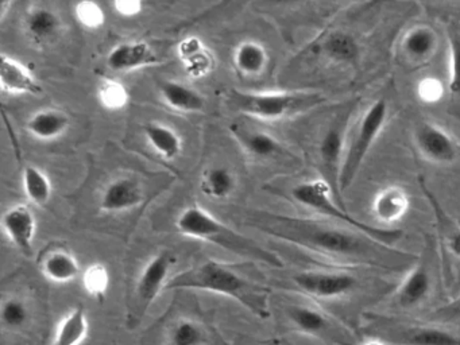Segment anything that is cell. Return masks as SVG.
Masks as SVG:
<instances>
[{
  "label": "cell",
  "mask_w": 460,
  "mask_h": 345,
  "mask_svg": "<svg viewBox=\"0 0 460 345\" xmlns=\"http://www.w3.org/2000/svg\"><path fill=\"white\" fill-rule=\"evenodd\" d=\"M90 331L84 306L72 309L58 323L52 345H80L87 339Z\"/></svg>",
  "instance_id": "484cf974"
},
{
  "label": "cell",
  "mask_w": 460,
  "mask_h": 345,
  "mask_svg": "<svg viewBox=\"0 0 460 345\" xmlns=\"http://www.w3.org/2000/svg\"><path fill=\"white\" fill-rule=\"evenodd\" d=\"M71 127V116L60 108H44L36 111L26 121V129L31 137L42 142L58 139Z\"/></svg>",
  "instance_id": "44dd1931"
},
{
  "label": "cell",
  "mask_w": 460,
  "mask_h": 345,
  "mask_svg": "<svg viewBox=\"0 0 460 345\" xmlns=\"http://www.w3.org/2000/svg\"><path fill=\"white\" fill-rule=\"evenodd\" d=\"M433 318L443 323H460V296L449 304L438 307Z\"/></svg>",
  "instance_id": "f35d334b"
},
{
  "label": "cell",
  "mask_w": 460,
  "mask_h": 345,
  "mask_svg": "<svg viewBox=\"0 0 460 345\" xmlns=\"http://www.w3.org/2000/svg\"><path fill=\"white\" fill-rule=\"evenodd\" d=\"M409 197L402 189L387 188L382 190L374 201L373 210L379 221L384 223H394L401 220L408 212Z\"/></svg>",
  "instance_id": "83f0119b"
},
{
  "label": "cell",
  "mask_w": 460,
  "mask_h": 345,
  "mask_svg": "<svg viewBox=\"0 0 460 345\" xmlns=\"http://www.w3.org/2000/svg\"><path fill=\"white\" fill-rule=\"evenodd\" d=\"M75 18L88 30H98L106 23V13L99 3L79 2L75 5Z\"/></svg>",
  "instance_id": "e575fe53"
},
{
  "label": "cell",
  "mask_w": 460,
  "mask_h": 345,
  "mask_svg": "<svg viewBox=\"0 0 460 345\" xmlns=\"http://www.w3.org/2000/svg\"><path fill=\"white\" fill-rule=\"evenodd\" d=\"M2 228L21 252L31 255L36 237L37 221L29 205L17 204L9 208L2 216Z\"/></svg>",
  "instance_id": "5bb4252c"
},
{
  "label": "cell",
  "mask_w": 460,
  "mask_h": 345,
  "mask_svg": "<svg viewBox=\"0 0 460 345\" xmlns=\"http://www.w3.org/2000/svg\"><path fill=\"white\" fill-rule=\"evenodd\" d=\"M98 99L106 110L120 111L130 102V93L120 81L104 78L98 86Z\"/></svg>",
  "instance_id": "d6a6232c"
},
{
  "label": "cell",
  "mask_w": 460,
  "mask_h": 345,
  "mask_svg": "<svg viewBox=\"0 0 460 345\" xmlns=\"http://www.w3.org/2000/svg\"><path fill=\"white\" fill-rule=\"evenodd\" d=\"M160 94L166 105L179 112H201L206 107L203 94L181 81H163L160 84Z\"/></svg>",
  "instance_id": "603a6c76"
},
{
  "label": "cell",
  "mask_w": 460,
  "mask_h": 345,
  "mask_svg": "<svg viewBox=\"0 0 460 345\" xmlns=\"http://www.w3.org/2000/svg\"><path fill=\"white\" fill-rule=\"evenodd\" d=\"M365 345H386L384 341H381V340L373 339L370 340V341L366 342Z\"/></svg>",
  "instance_id": "7bdbcfd3"
},
{
  "label": "cell",
  "mask_w": 460,
  "mask_h": 345,
  "mask_svg": "<svg viewBox=\"0 0 460 345\" xmlns=\"http://www.w3.org/2000/svg\"><path fill=\"white\" fill-rule=\"evenodd\" d=\"M0 86L4 93L9 94H40L41 84L36 75L22 62L6 53L0 57Z\"/></svg>",
  "instance_id": "ac0fdd59"
},
{
  "label": "cell",
  "mask_w": 460,
  "mask_h": 345,
  "mask_svg": "<svg viewBox=\"0 0 460 345\" xmlns=\"http://www.w3.org/2000/svg\"><path fill=\"white\" fill-rule=\"evenodd\" d=\"M443 85L440 81L433 77L424 78L419 84V96L420 99L424 100L425 102H436L443 96Z\"/></svg>",
  "instance_id": "74e56055"
},
{
  "label": "cell",
  "mask_w": 460,
  "mask_h": 345,
  "mask_svg": "<svg viewBox=\"0 0 460 345\" xmlns=\"http://www.w3.org/2000/svg\"><path fill=\"white\" fill-rule=\"evenodd\" d=\"M386 102L376 100L373 105L368 107L365 115L360 119L355 128L354 135L344 151L343 162L341 169V191L346 190L354 182L363 161L367 156L371 146L376 142V137L381 134L387 119Z\"/></svg>",
  "instance_id": "52a82bcc"
},
{
  "label": "cell",
  "mask_w": 460,
  "mask_h": 345,
  "mask_svg": "<svg viewBox=\"0 0 460 345\" xmlns=\"http://www.w3.org/2000/svg\"><path fill=\"white\" fill-rule=\"evenodd\" d=\"M144 188L130 175L115 178L102 191L99 208L102 212L119 213L133 209L144 201Z\"/></svg>",
  "instance_id": "9a60e30c"
},
{
  "label": "cell",
  "mask_w": 460,
  "mask_h": 345,
  "mask_svg": "<svg viewBox=\"0 0 460 345\" xmlns=\"http://www.w3.org/2000/svg\"><path fill=\"white\" fill-rule=\"evenodd\" d=\"M144 135L150 147L166 161H173L182 153V139L179 132L160 121H149L144 126Z\"/></svg>",
  "instance_id": "cb8c5ba5"
},
{
  "label": "cell",
  "mask_w": 460,
  "mask_h": 345,
  "mask_svg": "<svg viewBox=\"0 0 460 345\" xmlns=\"http://www.w3.org/2000/svg\"><path fill=\"white\" fill-rule=\"evenodd\" d=\"M249 224L277 239L322 253L328 258L341 259L351 263L392 267L390 261L394 256H408L370 239L360 232L347 231L306 218L257 210L250 215Z\"/></svg>",
  "instance_id": "6da1fadb"
},
{
  "label": "cell",
  "mask_w": 460,
  "mask_h": 345,
  "mask_svg": "<svg viewBox=\"0 0 460 345\" xmlns=\"http://www.w3.org/2000/svg\"><path fill=\"white\" fill-rule=\"evenodd\" d=\"M349 111L341 112L335 120L330 124L324 137H322L320 142L319 154L320 162H322L323 172H324V181L332 190L335 201L338 202L339 207L347 209L344 207L343 191L341 188V162H343V140H344V128H346L347 119L349 116Z\"/></svg>",
  "instance_id": "8fae6325"
},
{
  "label": "cell",
  "mask_w": 460,
  "mask_h": 345,
  "mask_svg": "<svg viewBox=\"0 0 460 345\" xmlns=\"http://www.w3.org/2000/svg\"><path fill=\"white\" fill-rule=\"evenodd\" d=\"M158 64H160V57L145 40L119 43L111 49L107 56V65L110 69L118 73L131 72L141 67L155 66Z\"/></svg>",
  "instance_id": "2e32d148"
},
{
  "label": "cell",
  "mask_w": 460,
  "mask_h": 345,
  "mask_svg": "<svg viewBox=\"0 0 460 345\" xmlns=\"http://www.w3.org/2000/svg\"><path fill=\"white\" fill-rule=\"evenodd\" d=\"M142 345H230L200 309L172 307L142 339Z\"/></svg>",
  "instance_id": "277c9868"
},
{
  "label": "cell",
  "mask_w": 460,
  "mask_h": 345,
  "mask_svg": "<svg viewBox=\"0 0 460 345\" xmlns=\"http://www.w3.org/2000/svg\"><path fill=\"white\" fill-rule=\"evenodd\" d=\"M258 345H289L287 342L282 341V340H270V341L261 342Z\"/></svg>",
  "instance_id": "b9f144b4"
},
{
  "label": "cell",
  "mask_w": 460,
  "mask_h": 345,
  "mask_svg": "<svg viewBox=\"0 0 460 345\" xmlns=\"http://www.w3.org/2000/svg\"><path fill=\"white\" fill-rule=\"evenodd\" d=\"M39 264L42 275L50 282H74L82 274L79 261L66 248H49L40 258Z\"/></svg>",
  "instance_id": "ffe728a7"
},
{
  "label": "cell",
  "mask_w": 460,
  "mask_h": 345,
  "mask_svg": "<svg viewBox=\"0 0 460 345\" xmlns=\"http://www.w3.org/2000/svg\"><path fill=\"white\" fill-rule=\"evenodd\" d=\"M171 290H203L220 294L239 302L255 317L262 320L270 317V288L236 264L208 259L172 277L165 286V291Z\"/></svg>",
  "instance_id": "7a4b0ae2"
},
{
  "label": "cell",
  "mask_w": 460,
  "mask_h": 345,
  "mask_svg": "<svg viewBox=\"0 0 460 345\" xmlns=\"http://www.w3.org/2000/svg\"><path fill=\"white\" fill-rule=\"evenodd\" d=\"M403 53L413 61H425L438 48V35L430 27L417 26L409 30L402 38Z\"/></svg>",
  "instance_id": "f1b7e54d"
},
{
  "label": "cell",
  "mask_w": 460,
  "mask_h": 345,
  "mask_svg": "<svg viewBox=\"0 0 460 345\" xmlns=\"http://www.w3.org/2000/svg\"><path fill=\"white\" fill-rule=\"evenodd\" d=\"M34 310L31 302L20 294L4 296L0 304V323L10 334H26L33 329Z\"/></svg>",
  "instance_id": "d6986e66"
},
{
  "label": "cell",
  "mask_w": 460,
  "mask_h": 345,
  "mask_svg": "<svg viewBox=\"0 0 460 345\" xmlns=\"http://www.w3.org/2000/svg\"><path fill=\"white\" fill-rule=\"evenodd\" d=\"M231 131L235 134L236 139L242 147L255 158H271L281 154L282 147L273 135L263 131H247L239 126H231Z\"/></svg>",
  "instance_id": "4316f807"
},
{
  "label": "cell",
  "mask_w": 460,
  "mask_h": 345,
  "mask_svg": "<svg viewBox=\"0 0 460 345\" xmlns=\"http://www.w3.org/2000/svg\"><path fill=\"white\" fill-rule=\"evenodd\" d=\"M367 336L394 345H460V336L432 325H411L386 318H370Z\"/></svg>",
  "instance_id": "9c48e42d"
},
{
  "label": "cell",
  "mask_w": 460,
  "mask_h": 345,
  "mask_svg": "<svg viewBox=\"0 0 460 345\" xmlns=\"http://www.w3.org/2000/svg\"><path fill=\"white\" fill-rule=\"evenodd\" d=\"M26 37L37 48L52 45L64 31V21L49 5L34 4L23 18Z\"/></svg>",
  "instance_id": "4fadbf2b"
},
{
  "label": "cell",
  "mask_w": 460,
  "mask_h": 345,
  "mask_svg": "<svg viewBox=\"0 0 460 345\" xmlns=\"http://www.w3.org/2000/svg\"><path fill=\"white\" fill-rule=\"evenodd\" d=\"M236 186L235 174L225 166L209 167L201 175V190L214 199H228L233 196Z\"/></svg>",
  "instance_id": "f546056e"
},
{
  "label": "cell",
  "mask_w": 460,
  "mask_h": 345,
  "mask_svg": "<svg viewBox=\"0 0 460 345\" xmlns=\"http://www.w3.org/2000/svg\"><path fill=\"white\" fill-rule=\"evenodd\" d=\"M22 186L29 201L39 207H44L52 199L53 186L49 177L33 164L23 167Z\"/></svg>",
  "instance_id": "1f68e13d"
},
{
  "label": "cell",
  "mask_w": 460,
  "mask_h": 345,
  "mask_svg": "<svg viewBox=\"0 0 460 345\" xmlns=\"http://www.w3.org/2000/svg\"><path fill=\"white\" fill-rule=\"evenodd\" d=\"M448 247L454 255L460 258V228L455 229L448 237Z\"/></svg>",
  "instance_id": "60d3db41"
},
{
  "label": "cell",
  "mask_w": 460,
  "mask_h": 345,
  "mask_svg": "<svg viewBox=\"0 0 460 345\" xmlns=\"http://www.w3.org/2000/svg\"><path fill=\"white\" fill-rule=\"evenodd\" d=\"M174 263H176V256L173 253L169 251H161L142 269L134 286L130 302L128 304L126 323L128 329L138 326L161 291H165L166 283L171 279L169 272Z\"/></svg>",
  "instance_id": "ba28073f"
},
{
  "label": "cell",
  "mask_w": 460,
  "mask_h": 345,
  "mask_svg": "<svg viewBox=\"0 0 460 345\" xmlns=\"http://www.w3.org/2000/svg\"><path fill=\"white\" fill-rule=\"evenodd\" d=\"M292 197L304 207L320 213V215L328 216L341 221L347 226H351L360 234H366L370 239L381 243V244L392 247L402 237L403 232L397 228H382V226H373L370 224L363 223L358 218L352 217L347 209L339 207L335 201L332 190L324 180L309 181L292 189Z\"/></svg>",
  "instance_id": "8992f818"
},
{
  "label": "cell",
  "mask_w": 460,
  "mask_h": 345,
  "mask_svg": "<svg viewBox=\"0 0 460 345\" xmlns=\"http://www.w3.org/2000/svg\"><path fill=\"white\" fill-rule=\"evenodd\" d=\"M430 290V278L424 264H417L398 288V305L403 309H411L421 304Z\"/></svg>",
  "instance_id": "d4e9b609"
},
{
  "label": "cell",
  "mask_w": 460,
  "mask_h": 345,
  "mask_svg": "<svg viewBox=\"0 0 460 345\" xmlns=\"http://www.w3.org/2000/svg\"><path fill=\"white\" fill-rule=\"evenodd\" d=\"M303 293L320 299L339 298L351 293L358 285L354 275L344 271H303L293 277Z\"/></svg>",
  "instance_id": "7c38bea8"
},
{
  "label": "cell",
  "mask_w": 460,
  "mask_h": 345,
  "mask_svg": "<svg viewBox=\"0 0 460 345\" xmlns=\"http://www.w3.org/2000/svg\"><path fill=\"white\" fill-rule=\"evenodd\" d=\"M325 102L314 92H243L231 89L226 102L231 110L261 120H281Z\"/></svg>",
  "instance_id": "5b68a950"
},
{
  "label": "cell",
  "mask_w": 460,
  "mask_h": 345,
  "mask_svg": "<svg viewBox=\"0 0 460 345\" xmlns=\"http://www.w3.org/2000/svg\"><path fill=\"white\" fill-rule=\"evenodd\" d=\"M292 331L335 345H358L357 339L343 325L309 305L293 304L285 309Z\"/></svg>",
  "instance_id": "30bf717a"
},
{
  "label": "cell",
  "mask_w": 460,
  "mask_h": 345,
  "mask_svg": "<svg viewBox=\"0 0 460 345\" xmlns=\"http://www.w3.org/2000/svg\"><path fill=\"white\" fill-rule=\"evenodd\" d=\"M270 57L268 49L257 40L238 43L233 54V64L239 75L247 78L260 77L268 67Z\"/></svg>",
  "instance_id": "7402d4cb"
},
{
  "label": "cell",
  "mask_w": 460,
  "mask_h": 345,
  "mask_svg": "<svg viewBox=\"0 0 460 345\" xmlns=\"http://www.w3.org/2000/svg\"><path fill=\"white\" fill-rule=\"evenodd\" d=\"M417 148L420 153L436 164H449L456 158V146L452 137L440 127L422 123L416 129Z\"/></svg>",
  "instance_id": "e0dca14e"
},
{
  "label": "cell",
  "mask_w": 460,
  "mask_h": 345,
  "mask_svg": "<svg viewBox=\"0 0 460 345\" xmlns=\"http://www.w3.org/2000/svg\"><path fill=\"white\" fill-rule=\"evenodd\" d=\"M176 228L184 236L211 243L242 258L261 261L277 269L284 266L279 255L266 250L254 240L239 234L231 226H226L199 205H190L180 213Z\"/></svg>",
  "instance_id": "3957f363"
},
{
  "label": "cell",
  "mask_w": 460,
  "mask_h": 345,
  "mask_svg": "<svg viewBox=\"0 0 460 345\" xmlns=\"http://www.w3.org/2000/svg\"><path fill=\"white\" fill-rule=\"evenodd\" d=\"M449 53H451V75L448 88L452 94L460 96V34L449 31Z\"/></svg>",
  "instance_id": "8d00e7d4"
},
{
  "label": "cell",
  "mask_w": 460,
  "mask_h": 345,
  "mask_svg": "<svg viewBox=\"0 0 460 345\" xmlns=\"http://www.w3.org/2000/svg\"><path fill=\"white\" fill-rule=\"evenodd\" d=\"M83 286L91 296L103 299L110 286V272L102 263H93L83 272Z\"/></svg>",
  "instance_id": "836d02e7"
},
{
  "label": "cell",
  "mask_w": 460,
  "mask_h": 345,
  "mask_svg": "<svg viewBox=\"0 0 460 345\" xmlns=\"http://www.w3.org/2000/svg\"><path fill=\"white\" fill-rule=\"evenodd\" d=\"M323 53L339 64H355L360 56V48L355 38L346 31H333L325 38Z\"/></svg>",
  "instance_id": "4dcf8cb0"
},
{
  "label": "cell",
  "mask_w": 460,
  "mask_h": 345,
  "mask_svg": "<svg viewBox=\"0 0 460 345\" xmlns=\"http://www.w3.org/2000/svg\"><path fill=\"white\" fill-rule=\"evenodd\" d=\"M185 72L193 78L206 77L214 69V57L209 53L208 49L204 48L199 53L193 54L190 58L182 61Z\"/></svg>",
  "instance_id": "d590c367"
},
{
  "label": "cell",
  "mask_w": 460,
  "mask_h": 345,
  "mask_svg": "<svg viewBox=\"0 0 460 345\" xmlns=\"http://www.w3.org/2000/svg\"><path fill=\"white\" fill-rule=\"evenodd\" d=\"M112 8L118 15L123 16V18H134L144 10V3L138 2V0H117L112 3Z\"/></svg>",
  "instance_id": "ab89813d"
}]
</instances>
